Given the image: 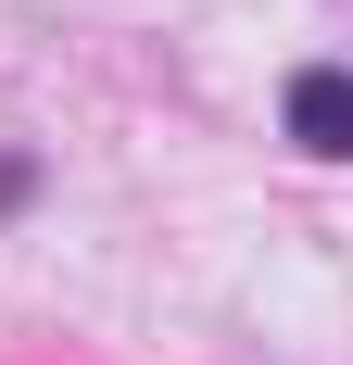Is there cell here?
I'll return each mask as SVG.
<instances>
[{
	"mask_svg": "<svg viewBox=\"0 0 353 365\" xmlns=\"http://www.w3.org/2000/svg\"><path fill=\"white\" fill-rule=\"evenodd\" d=\"M278 139L316 151V164H353V63H303L278 88Z\"/></svg>",
	"mask_w": 353,
	"mask_h": 365,
	"instance_id": "6da1fadb",
	"label": "cell"
},
{
	"mask_svg": "<svg viewBox=\"0 0 353 365\" xmlns=\"http://www.w3.org/2000/svg\"><path fill=\"white\" fill-rule=\"evenodd\" d=\"M26 189H38V164H26V151H0V215H13Z\"/></svg>",
	"mask_w": 353,
	"mask_h": 365,
	"instance_id": "7a4b0ae2",
	"label": "cell"
}]
</instances>
